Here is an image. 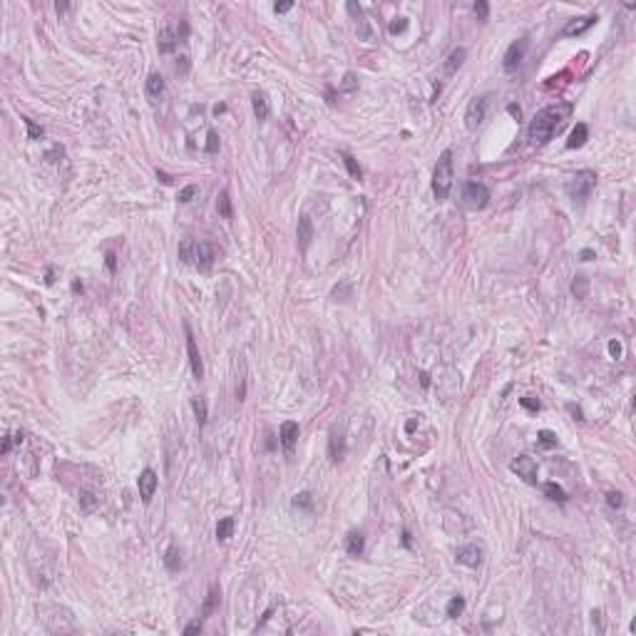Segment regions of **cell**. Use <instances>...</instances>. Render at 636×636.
<instances>
[{
	"label": "cell",
	"instance_id": "29",
	"mask_svg": "<svg viewBox=\"0 0 636 636\" xmlns=\"http://www.w3.org/2000/svg\"><path fill=\"white\" fill-rule=\"evenodd\" d=\"M463 612H465V599L463 597H452L447 601V617L450 619H457Z\"/></svg>",
	"mask_w": 636,
	"mask_h": 636
},
{
	"label": "cell",
	"instance_id": "35",
	"mask_svg": "<svg viewBox=\"0 0 636 636\" xmlns=\"http://www.w3.org/2000/svg\"><path fill=\"white\" fill-rule=\"evenodd\" d=\"M537 438H540V445H544V447H554L557 445V435L552 430H542Z\"/></svg>",
	"mask_w": 636,
	"mask_h": 636
},
{
	"label": "cell",
	"instance_id": "32",
	"mask_svg": "<svg viewBox=\"0 0 636 636\" xmlns=\"http://www.w3.org/2000/svg\"><path fill=\"white\" fill-rule=\"evenodd\" d=\"M293 504H296V507H301V510H311V507H313V497H311V492H298V495L293 497Z\"/></svg>",
	"mask_w": 636,
	"mask_h": 636
},
{
	"label": "cell",
	"instance_id": "36",
	"mask_svg": "<svg viewBox=\"0 0 636 636\" xmlns=\"http://www.w3.org/2000/svg\"><path fill=\"white\" fill-rule=\"evenodd\" d=\"M388 30H390V35H398V33H405L408 30V20L405 18H395L390 25H388Z\"/></svg>",
	"mask_w": 636,
	"mask_h": 636
},
{
	"label": "cell",
	"instance_id": "42",
	"mask_svg": "<svg viewBox=\"0 0 636 636\" xmlns=\"http://www.w3.org/2000/svg\"><path fill=\"white\" fill-rule=\"evenodd\" d=\"M62 152H65V149H62L60 144H55V147L47 152V159H50V162H58V157H62Z\"/></svg>",
	"mask_w": 636,
	"mask_h": 636
},
{
	"label": "cell",
	"instance_id": "49",
	"mask_svg": "<svg viewBox=\"0 0 636 636\" xmlns=\"http://www.w3.org/2000/svg\"><path fill=\"white\" fill-rule=\"evenodd\" d=\"M507 112H510V115H515V117H517V119H520V117H522V110H520V107H517V105H507Z\"/></svg>",
	"mask_w": 636,
	"mask_h": 636
},
{
	"label": "cell",
	"instance_id": "39",
	"mask_svg": "<svg viewBox=\"0 0 636 636\" xmlns=\"http://www.w3.org/2000/svg\"><path fill=\"white\" fill-rule=\"evenodd\" d=\"M606 504L614 507V510H619V507L624 504V495H621V492H606Z\"/></svg>",
	"mask_w": 636,
	"mask_h": 636
},
{
	"label": "cell",
	"instance_id": "12",
	"mask_svg": "<svg viewBox=\"0 0 636 636\" xmlns=\"http://www.w3.org/2000/svg\"><path fill=\"white\" fill-rule=\"evenodd\" d=\"M455 557H457V562L465 564V567H480L482 564V549L477 544H463V547H457Z\"/></svg>",
	"mask_w": 636,
	"mask_h": 636
},
{
	"label": "cell",
	"instance_id": "30",
	"mask_svg": "<svg viewBox=\"0 0 636 636\" xmlns=\"http://www.w3.org/2000/svg\"><path fill=\"white\" fill-rule=\"evenodd\" d=\"M192 408H194V415H196V423L199 425L207 423V403H204V398H194Z\"/></svg>",
	"mask_w": 636,
	"mask_h": 636
},
{
	"label": "cell",
	"instance_id": "9",
	"mask_svg": "<svg viewBox=\"0 0 636 636\" xmlns=\"http://www.w3.org/2000/svg\"><path fill=\"white\" fill-rule=\"evenodd\" d=\"M157 485H159V480H157V472L155 470H142V475L137 477V487H139V497H142V502L147 504V502H152V497H155V492H157Z\"/></svg>",
	"mask_w": 636,
	"mask_h": 636
},
{
	"label": "cell",
	"instance_id": "27",
	"mask_svg": "<svg viewBox=\"0 0 636 636\" xmlns=\"http://www.w3.org/2000/svg\"><path fill=\"white\" fill-rule=\"evenodd\" d=\"M164 564H167V569L169 572H176L179 567H182V559H179V547L172 544L167 552H164Z\"/></svg>",
	"mask_w": 636,
	"mask_h": 636
},
{
	"label": "cell",
	"instance_id": "55",
	"mask_svg": "<svg viewBox=\"0 0 636 636\" xmlns=\"http://www.w3.org/2000/svg\"><path fill=\"white\" fill-rule=\"evenodd\" d=\"M403 544L405 547H410V535H408V532H403Z\"/></svg>",
	"mask_w": 636,
	"mask_h": 636
},
{
	"label": "cell",
	"instance_id": "34",
	"mask_svg": "<svg viewBox=\"0 0 636 636\" xmlns=\"http://www.w3.org/2000/svg\"><path fill=\"white\" fill-rule=\"evenodd\" d=\"M196 194H199V187H196V184H189V187H184V189L179 192V201L187 204V201H192Z\"/></svg>",
	"mask_w": 636,
	"mask_h": 636
},
{
	"label": "cell",
	"instance_id": "13",
	"mask_svg": "<svg viewBox=\"0 0 636 636\" xmlns=\"http://www.w3.org/2000/svg\"><path fill=\"white\" fill-rule=\"evenodd\" d=\"M597 20H599L597 15H587V18H574V20H569V22L564 25V30H562V33H564L567 38H577V35H584V33H587V30H589V28H592V25H594Z\"/></svg>",
	"mask_w": 636,
	"mask_h": 636
},
{
	"label": "cell",
	"instance_id": "18",
	"mask_svg": "<svg viewBox=\"0 0 636 636\" xmlns=\"http://www.w3.org/2000/svg\"><path fill=\"white\" fill-rule=\"evenodd\" d=\"M587 137H589V130H587V124H584V122H579L577 127L572 130L569 139H567V149H579V147H584Z\"/></svg>",
	"mask_w": 636,
	"mask_h": 636
},
{
	"label": "cell",
	"instance_id": "1",
	"mask_svg": "<svg viewBox=\"0 0 636 636\" xmlns=\"http://www.w3.org/2000/svg\"><path fill=\"white\" fill-rule=\"evenodd\" d=\"M569 115H572L569 102H559V105H549V107L540 110L529 122V132H527L529 142L537 144V147L547 144L554 137V132L564 124V119H569Z\"/></svg>",
	"mask_w": 636,
	"mask_h": 636
},
{
	"label": "cell",
	"instance_id": "4",
	"mask_svg": "<svg viewBox=\"0 0 636 636\" xmlns=\"http://www.w3.org/2000/svg\"><path fill=\"white\" fill-rule=\"evenodd\" d=\"M490 201V189L482 182H467L463 189V204L467 209H485Z\"/></svg>",
	"mask_w": 636,
	"mask_h": 636
},
{
	"label": "cell",
	"instance_id": "10",
	"mask_svg": "<svg viewBox=\"0 0 636 636\" xmlns=\"http://www.w3.org/2000/svg\"><path fill=\"white\" fill-rule=\"evenodd\" d=\"M278 440L284 445V452L291 457V455H293V447L298 443V423H293V420L281 423V427H278Z\"/></svg>",
	"mask_w": 636,
	"mask_h": 636
},
{
	"label": "cell",
	"instance_id": "19",
	"mask_svg": "<svg viewBox=\"0 0 636 636\" xmlns=\"http://www.w3.org/2000/svg\"><path fill=\"white\" fill-rule=\"evenodd\" d=\"M363 549H366V540H363V535L361 532H350L346 540V552L350 557H361L363 554Z\"/></svg>",
	"mask_w": 636,
	"mask_h": 636
},
{
	"label": "cell",
	"instance_id": "54",
	"mask_svg": "<svg viewBox=\"0 0 636 636\" xmlns=\"http://www.w3.org/2000/svg\"><path fill=\"white\" fill-rule=\"evenodd\" d=\"M420 380H423V388L430 386V378H427V373H423V375H420Z\"/></svg>",
	"mask_w": 636,
	"mask_h": 636
},
{
	"label": "cell",
	"instance_id": "24",
	"mask_svg": "<svg viewBox=\"0 0 636 636\" xmlns=\"http://www.w3.org/2000/svg\"><path fill=\"white\" fill-rule=\"evenodd\" d=\"M572 296H577V298H587L589 296V278L587 276H574V281H572Z\"/></svg>",
	"mask_w": 636,
	"mask_h": 636
},
{
	"label": "cell",
	"instance_id": "23",
	"mask_svg": "<svg viewBox=\"0 0 636 636\" xmlns=\"http://www.w3.org/2000/svg\"><path fill=\"white\" fill-rule=\"evenodd\" d=\"M463 60H465V47L452 50V53H450V58H447V62H445V72H447V75H455V72H457V67L463 65Z\"/></svg>",
	"mask_w": 636,
	"mask_h": 636
},
{
	"label": "cell",
	"instance_id": "16",
	"mask_svg": "<svg viewBox=\"0 0 636 636\" xmlns=\"http://www.w3.org/2000/svg\"><path fill=\"white\" fill-rule=\"evenodd\" d=\"M176 42H179V33H174L172 28H164V30H159V35H157V45H159V53H172L174 47H176Z\"/></svg>",
	"mask_w": 636,
	"mask_h": 636
},
{
	"label": "cell",
	"instance_id": "48",
	"mask_svg": "<svg viewBox=\"0 0 636 636\" xmlns=\"http://www.w3.org/2000/svg\"><path fill=\"white\" fill-rule=\"evenodd\" d=\"M567 408H569V413H572V415H574V420H584V418H581V410H579V408H577V405H574V403H569V405H567Z\"/></svg>",
	"mask_w": 636,
	"mask_h": 636
},
{
	"label": "cell",
	"instance_id": "41",
	"mask_svg": "<svg viewBox=\"0 0 636 636\" xmlns=\"http://www.w3.org/2000/svg\"><path fill=\"white\" fill-rule=\"evenodd\" d=\"M475 13H477V18L480 20H487V15H490V5H487L485 0L475 3Z\"/></svg>",
	"mask_w": 636,
	"mask_h": 636
},
{
	"label": "cell",
	"instance_id": "51",
	"mask_svg": "<svg viewBox=\"0 0 636 636\" xmlns=\"http://www.w3.org/2000/svg\"><path fill=\"white\" fill-rule=\"evenodd\" d=\"M55 10H58V13H67V10H70V5H67V3H58V5H55Z\"/></svg>",
	"mask_w": 636,
	"mask_h": 636
},
{
	"label": "cell",
	"instance_id": "53",
	"mask_svg": "<svg viewBox=\"0 0 636 636\" xmlns=\"http://www.w3.org/2000/svg\"><path fill=\"white\" fill-rule=\"evenodd\" d=\"M8 452H10V438L3 440V455H8Z\"/></svg>",
	"mask_w": 636,
	"mask_h": 636
},
{
	"label": "cell",
	"instance_id": "3",
	"mask_svg": "<svg viewBox=\"0 0 636 636\" xmlns=\"http://www.w3.org/2000/svg\"><path fill=\"white\" fill-rule=\"evenodd\" d=\"M597 187V172H592V169H581L577 172L569 182H567V194L574 199V201H584L592 189Z\"/></svg>",
	"mask_w": 636,
	"mask_h": 636
},
{
	"label": "cell",
	"instance_id": "46",
	"mask_svg": "<svg viewBox=\"0 0 636 636\" xmlns=\"http://www.w3.org/2000/svg\"><path fill=\"white\" fill-rule=\"evenodd\" d=\"M609 353H612L614 358H619V355H621V346H619L617 341H612V343H609Z\"/></svg>",
	"mask_w": 636,
	"mask_h": 636
},
{
	"label": "cell",
	"instance_id": "21",
	"mask_svg": "<svg viewBox=\"0 0 636 636\" xmlns=\"http://www.w3.org/2000/svg\"><path fill=\"white\" fill-rule=\"evenodd\" d=\"M216 606H219V587L212 584V587H209V594L204 599V606H201V617L204 619L212 617L214 612H216Z\"/></svg>",
	"mask_w": 636,
	"mask_h": 636
},
{
	"label": "cell",
	"instance_id": "8",
	"mask_svg": "<svg viewBox=\"0 0 636 636\" xmlns=\"http://www.w3.org/2000/svg\"><path fill=\"white\" fill-rule=\"evenodd\" d=\"M510 467H512V472H515L517 477H522L524 482H529V485L537 482V463H535L529 455H520Z\"/></svg>",
	"mask_w": 636,
	"mask_h": 636
},
{
	"label": "cell",
	"instance_id": "50",
	"mask_svg": "<svg viewBox=\"0 0 636 636\" xmlns=\"http://www.w3.org/2000/svg\"><path fill=\"white\" fill-rule=\"evenodd\" d=\"M157 176H159V179H162L164 184H172V176H169L167 172H159V169H157Z\"/></svg>",
	"mask_w": 636,
	"mask_h": 636
},
{
	"label": "cell",
	"instance_id": "45",
	"mask_svg": "<svg viewBox=\"0 0 636 636\" xmlns=\"http://www.w3.org/2000/svg\"><path fill=\"white\" fill-rule=\"evenodd\" d=\"M353 87H355V78H353V72H348L346 82H343V90H353Z\"/></svg>",
	"mask_w": 636,
	"mask_h": 636
},
{
	"label": "cell",
	"instance_id": "40",
	"mask_svg": "<svg viewBox=\"0 0 636 636\" xmlns=\"http://www.w3.org/2000/svg\"><path fill=\"white\" fill-rule=\"evenodd\" d=\"M25 124H28V135H30V139H40V137H42V127H38L33 119L25 117Z\"/></svg>",
	"mask_w": 636,
	"mask_h": 636
},
{
	"label": "cell",
	"instance_id": "33",
	"mask_svg": "<svg viewBox=\"0 0 636 636\" xmlns=\"http://www.w3.org/2000/svg\"><path fill=\"white\" fill-rule=\"evenodd\" d=\"M95 504H97V497L92 495V492H82V495H80V507H82L85 512L95 510Z\"/></svg>",
	"mask_w": 636,
	"mask_h": 636
},
{
	"label": "cell",
	"instance_id": "47",
	"mask_svg": "<svg viewBox=\"0 0 636 636\" xmlns=\"http://www.w3.org/2000/svg\"><path fill=\"white\" fill-rule=\"evenodd\" d=\"M107 269H110V271H115V269H117V256L112 253V251L107 253Z\"/></svg>",
	"mask_w": 636,
	"mask_h": 636
},
{
	"label": "cell",
	"instance_id": "2",
	"mask_svg": "<svg viewBox=\"0 0 636 636\" xmlns=\"http://www.w3.org/2000/svg\"><path fill=\"white\" fill-rule=\"evenodd\" d=\"M450 189H452V152L445 149L438 157V164L433 172V194L438 201H445L450 196Z\"/></svg>",
	"mask_w": 636,
	"mask_h": 636
},
{
	"label": "cell",
	"instance_id": "14",
	"mask_svg": "<svg viewBox=\"0 0 636 636\" xmlns=\"http://www.w3.org/2000/svg\"><path fill=\"white\" fill-rule=\"evenodd\" d=\"M328 455H330L333 463H341V460H343V455H346V438H343V433L330 430V438H328Z\"/></svg>",
	"mask_w": 636,
	"mask_h": 636
},
{
	"label": "cell",
	"instance_id": "15",
	"mask_svg": "<svg viewBox=\"0 0 636 636\" xmlns=\"http://www.w3.org/2000/svg\"><path fill=\"white\" fill-rule=\"evenodd\" d=\"M296 239H298V246H301V251H306L311 246V239H313V221H311V216H306V214L298 219Z\"/></svg>",
	"mask_w": 636,
	"mask_h": 636
},
{
	"label": "cell",
	"instance_id": "17",
	"mask_svg": "<svg viewBox=\"0 0 636 636\" xmlns=\"http://www.w3.org/2000/svg\"><path fill=\"white\" fill-rule=\"evenodd\" d=\"M144 92H147V97H149L152 102H157L159 97L164 95V78H162V75H157V72H152V75L147 78Z\"/></svg>",
	"mask_w": 636,
	"mask_h": 636
},
{
	"label": "cell",
	"instance_id": "43",
	"mask_svg": "<svg viewBox=\"0 0 636 636\" xmlns=\"http://www.w3.org/2000/svg\"><path fill=\"white\" fill-rule=\"evenodd\" d=\"M201 631V621H192V624H187V629H184V634H199Z\"/></svg>",
	"mask_w": 636,
	"mask_h": 636
},
{
	"label": "cell",
	"instance_id": "7",
	"mask_svg": "<svg viewBox=\"0 0 636 636\" xmlns=\"http://www.w3.org/2000/svg\"><path fill=\"white\" fill-rule=\"evenodd\" d=\"M184 333H187V353H189V366H192V373L196 380L204 378V363H201V355H199V348H196V341H194L192 328L184 323Z\"/></svg>",
	"mask_w": 636,
	"mask_h": 636
},
{
	"label": "cell",
	"instance_id": "56",
	"mask_svg": "<svg viewBox=\"0 0 636 636\" xmlns=\"http://www.w3.org/2000/svg\"><path fill=\"white\" fill-rule=\"evenodd\" d=\"M405 430H408V433H413V430H415V420H410V423L405 425Z\"/></svg>",
	"mask_w": 636,
	"mask_h": 636
},
{
	"label": "cell",
	"instance_id": "52",
	"mask_svg": "<svg viewBox=\"0 0 636 636\" xmlns=\"http://www.w3.org/2000/svg\"><path fill=\"white\" fill-rule=\"evenodd\" d=\"M581 259H584V261H589V259H594V251L584 249V251H581Z\"/></svg>",
	"mask_w": 636,
	"mask_h": 636
},
{
	"label": "cell",
	"instance_id": "44",
	"mask_svg": "<svg viewBox=\"0 0 636 636\" xmlns=\"http://www.w3.org/2000/svg\"><path fill=\"white\" fill-rule=\"evenodd\" d=\"M291 8H293V3H276V5H273L276 13H289Z\"/></svg>",
	"mask_w": 636,
	"mask_h": 636
},
{
	"label": "cell",
	"instance_id": "5",
	"mask_svg": "<svg viewBox=\"0 0 636 636\" xmlns=\"http://www.w3.org/2000/svg\"><path fill=\"white\" fill-rule=\"evenodd\" d=\"M487 107H490V95L475 97V99L467 105V112H465V127H467L470 132H475L482 122H485V117H487Z\"/></svg>",
	"mask_w": 636,
	"mask_h": 636
},
{
	"label": "cell",
	"instance_id": "25",
	"mask_svg": "<svg viewBox=\"0 0 636 636\" xmlns=\"http://www.w3.org/2000/svg\"><path fill=\"white\" fill-rule=\"evenodd\" d=\"M232 535H234V517H224V520H219V524H216V540L226 542Z\"/></svg>",
	"mask_w": 636,
	"mask_h": 636
},
{
	"label": "cell",
	"instance_id": "11",
	"mask_svg": "<svg viewBox=\"0 0 636 636\" xmlns=\"http://www.w3.org/2000/svg\"><path fill=\"white\" fill-rule=\"evenodd\" d=\"M214 259H216V251H214L212 244H207V241H196L194 266H196L199 271H209L214 266Z\"/></svg>",
	"mask_w": 636,
	"mask_h": 636
},
{
	"label": "cell",
	"instance_id": "31",
	"mask_svg": "<svg viewBox=\"0 0 636 636\" xmlns=\"http://www.w3.org/2000/svg\"><path fill=\"white\" fill-rule=\"evenodd\" d=\"M341 157H343V164H346L348 174H350V176H353V179H361V176H363V172H361V167H358V162H355V159H353V157L348 155V152H343V155H341Z\"/></svg>",
	"mask_w": 636,
	"mask_h": 636
},
{
	"label": "cell",
	"instance_id": "38",
	"mask_svg": "<svg viewBox=\"0 0 636 636\" xmlns=\"http://www.w3.org/2000/svg\"><path fill=\"white\" fill-rule=\"evenodd\" d=\"M520 405L522 408H527V410H532V413H537L542 405H540V400L535 398V395H524V398H520Z\"/></svg>",
	"mask_w": 636,
	"mask_h": 636
},
{
	"label": "cell",
	"instance_id": "6",
	"mask_svg": "<svg viewBox=\"0 0 636 636\" xmlns=\"http://www.w3.org/2000/svg\"><path fill=\"white\" fill-rule=\"evenodd\" d=\"M527 45H529V40L527 38H520L515 40L510 47H507V53H504V58H502V67L507 70V72H512L517 65H520L522 60H524V53H527Z\"/></svg>",
	"mask_w": 636,
	"mask_h": 636
},
{
	"label": "cell",
	"instance_id": "22",
	"mask_svg": "<svg viewBox=\"0 0 636 636\" xmlns=\"http://www.w3.org/2000/svg\"><path fill=\"white\" fill-rule=\"evenodd\" d=\"M194 253H196V239H184L179 244V259H182V264L194 266Z\"/></svg>",
	"mask_w": 636,
	"mask_h": 636
},
{
	"label": "cell",
	"instance_id": "20",
	"mask_svg": "<svg viewBox=\"0 0 636 636\" xmlns=\"http://www.w3.org/2000/svg\"><path fill=\"white\" fill-rule=\"evenodd\" d=\"M251 105H253V115H256L259 122L269 117V99H266L264 92H253L251 95Z\"/></svg>",
	"mask_w": 636,
	"mask_h": 636
},
{
	"label": "cell",
	"instance_id": "26",
	"mask_svg": "<svg viewBox=\"0 0 636 636\" xmlns=\"http://www.w3.org/2000/svg\"><path fill=\"white\" fill-rule=\"evenodd\" d=\"M216 209H219V214H221L224 219H232V216H234L232 199H229V192H226V189L219 194V199H216Z\"/></svg>",
	"mask_w": 636,
	"mask_h": 636
},
{
	"label": "cell",
	"instance_id": "37",
	"mask_svg": "<svg viewBox=\"0 0 636 636\" xmlns=\"http://www.w3.org/2000/svg\"><path fill=\"white\" fill-rule=\"evenodd\" d=\"M204 149H207V155H214V152H219V135H216L214 130L209 132V135H207V147H204Z\"/></svg>",
	"mask_w": 636,
	"mask_h": 636
},
{
	"label": "cell",
	"instance_id": "28",
	"mask_svg": "<svg viewBox=\"0 0 636 636\" xmlns=\"http://www.w3.org/2000/svg\"><path fill=\"white\" fill-rule=\"evenodd\" d=\"M542 490H544V495H547L549 500H554V502H567V495H564V490L559 487L557 482H547V485H544Z\"/></svg>",
	"mask_w": 636,
	"mask_h": 636
}]
</instances>
